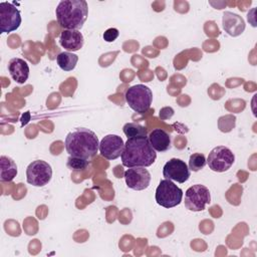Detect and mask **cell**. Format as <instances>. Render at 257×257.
Here are the masks:
<instances>
[{
  "label": "cell",
  "mask_w": 257,
  "mask_h": 257,
  "mask_svg": "<svg viewBox=\"0 0 257 257\" xmlns=\"http://www.w3.org/2000/svg\"><path fill=\"white\" fill-rule=\"evenodd\" d=\"M84 43L83 35L79 30L64 29L59 36V44L69 51H77L82 48Z\"/></svg>",
  "instance_id": "14"
},
{
  "label": "cell",
  "mask_w": 257,
  "mask_h": 257,
  "mask_svg": "<svg viewBox=\"0 0 257 257\" xmlns=\"http://www.w3.org/2000/svg\"><path fill=\"white\" fill-rule=\"evenodd\" d=\"M190 169L187 164L177 158L169 160L163 168V176L165 179L178 182L180 184L185 183L190 178Z\"/></svg>",
  "instance_id": "10"
},
{
  "label": "cell",
  "mask_w": 257,
  "mask_h": 257,
  "mask_svg": "<svg viewBox=\"0 0 257 257\" xmlns=\"http://www.w3.org/2000/svg\"><path fill=\"white\" fill-rule=\"evenodd\" d=\"M122 131L127 139L147 137V128L137 122H126L123 125Z\"/></svg>",
  "instance_id": "19"
},
{
  "label": "cell",
  "mask_w": 257,
  "mask_h": 257,
  "mask_svg": "<svg viewBox=\"0 0 257 257\" xmlns=\"http://www.w3.org/2000/svg\"><path fill=\"white\" fill-rule=\"evenodd\" d=\"M58 24L67 30H79L88 16V5L84 0H62L55 9Z\"/></svg>",
  "instance_id": "3"
},
{
  "label": "cell",
  "mask_w": 257,
  "mask_h": 257,
  "mask_svg": "<svg viewBox=\"0 0 257 257\" xmlns=\"http://www.w3.org/2000/svg\"><path fill=\"white\" fill-rule=\"evenodd\" d=\"M155 199L158 205L164 208H174L181 204L183 191L171 180H162L156 189Z\"/></svg>",
  "instance_id": "5"
},
{
  "label": "cell",
  "mask_w": 257,
  "mask_h": 257,
  "mask_svg": "<svg viewBox=\"0 0 257 257\" xmlns=\"http://www.w3.org/2000/svg\"><path fill=\"white\" fill-rule=\"evenodd\" d=\"M124 149L122 139L117 135H107L99 142V153L106 160H115L121 156Z\"/></svg>",
  "instance_id": "12"
},
{
  "label": "cell",
  "mask_w": 257,
  "mask_h": 257,
  "mask_svg": "<svg viewBox=\"0 0 257 257\" xmlns=\"http://www.w3.org/2000/svg\"><path fill=\"white\" fill-rule=\"evenodd\" d=\"M235 162V156L232 151L225 146H218L214 148L207 158L209 169L213 172L223 173L228 171Z\"/></svg>",
  "instance_id": "7"
},
{
  "label": "cell",
  "mask_w": 257,
  "mask_h": 257,
  "mask_svg": "<svg viewBox=\"0 0 257 257\" xmlns=\"http://www.w3.org/2000/svg\"><path fill=\"white\" fill-rule=\"evenodd\" d=\"M8 71L13 80L19 84L26 82L29 76V66L28 63L22 58H12L8 62Z\"/></svg>",
  "instance_id": "15"
},
{
  "label": "cell",
  "mask_w": 257,
  "mask_h": 257,
  "mask_svg": "<svg viewBox=\"0 0 257 257\" xmlns=\"http://www.w3.org/2000/svg\"><path fill=\"white\" fill-rule=\"evenodd\" d=\"M78 61V56L72 52L64 51L57 55L56 62L58 66L64 71H71L75 68Z\"/></svg>",
  "instance_id": "18"
},
{
  "label": "cell",
  "mask_w": 257,
  "mask_h": 257,
  "mask_svg": "<svg viewBox=\"0 0 257 257\" xmlns=\"http://www.w3.org/2000/svg\"><path fill=\"white\" fill-rule=\"evenodd\" d=\"M51 177V166L42 160L33 161L26 169V181L34 187H43L47 185L50 182Z\"/></svg>",
  "instance_id": "8"
},
{
  "label": "cell",
  "mask_w": 257,
  "mask_h": 257,
  "mask_svg": "<svg viewBox=\"0 0 257 257\" xmlns=\"http://www.w3.org/2000/svg\"><path fill=\"white\" fill-rule=\"evenodd\" d=\"M126 186L135 191L147 189L151 183V174L144 167L128 168L123 174Z\"/></svg>",
  "instance_id": "11"
},
{
  "label": "cell",
  "mask_w": 257,
  "mask_h": 257,
  "mask_svg": "<svg viewBox=\"0 0 257 257\" xmlns=\"http://www.w3.org/2000/svg\"><path fill=\"white\" fill-rule=\"evenodd\" d=\"M119 35V31L116 29V28H108L106 29L104 32H103V39L106 41V42H112L114 41Z\"/></svg>",
  "instance_id": "22"
},
{
  "label": "cell",
  "mask_w": 257,
  "mask_h": 257,
  "mask_svg": "<svg viewBox=\"0 0 257 257\" xmlns=\"http://www.w3.org/2000/svg\"><path fill=\"white\" fill-rule=\"evenodd\" d=\"M20 11L10 2H0V31L10 33L19 28L21 24Z\"/></svg>",
  "instance_id": "9"
},
{
  "label": "cell",
  "mask_w": 257,
  "mask_h": 257,
  "mask_svg": "<svg viewBox=\"0 0 257 257\" xmlns=\"http://www.w3.org/2000/svg\"><path fill=\"white\" fill-rule=\"evenodd\" d=\"M207 164L205 156L201 153H195L190 156L189 159V169L193 172H198L202 170Z\"/></svg>",
  "instance_id": "20"
},
{
  "label": "cell",
  "mask_w": 257,
  "mask_h": 257,
  "mask_svg": "<svg viewBox=\"0 0 257 257\" xmlns=\"http://www.w3.org/2000/svg\"><path fill=\"white\" fill-rule=\"evenodd\" d=\"M148 139L151 146L156 152L163 153L168 151L171 147V137L167 132L162 128L153 130L150 133Z\"/></svg>",
  "instance_id": "16"
},
{
  "label": "cell",
  "mask_w": 257,
  "mask_h": 257,
  "mask_svg": "<svg viewBox=\"0 0 257 257\" xmlns=\"http://www.w3.org/2000/svg\"><path fill=\"white\" fill-rule=\"evenodd\" d=\"M66 165H67V168L70 169L71 171L80 172V171H83V170H85L87 168L88 161L85 160V159L69 156V158L67 159Z\"/></svg>",
  "instance_id": "21"
},
{
  "label": "cell",
  "mask_w": 257,
  "mask_h": 257,
  "mask_svg": "<svg viewBox=\"0 0 257 257\" xmlns=\"http://www.w3.org/2000/svg\"><path fill=\"white\" fill-rule=\"evenodd\" d=\"M64 146L69 156L89 161L96 156L99 142L97 136L91 130L77 127L67 134Z\"/></svg>",
  "instance_id": "1"
},
{
  "label": "cell",
  "mask_w": 257,
  "mask_h": 257,
  "mask_svg": "<svg viewBox=\"0 0 257 257\" xmlns=\"http://www.w3.org/2000/svg\"><path fill=\"white\" fill-rule=\"evenodd\" d=\"M121 163L126 168L150 167L156 159L157 153L151 146L148 137L127 139L120 156Z\"/></svg>",
  "instance_id": "2"
},
{
  "label": "cell",
  "mask_w": 257,
  "mask_h": 257,
  "mask_svg": "<svg viewBox=\"0 0 257 257\" xmlns=\"http://www.w3.org/2000/svg\"><path fill=\"white\" fill-rule=\"evenodd\" d=\"M222 26L227 34L237 37L244 32L246 25L241 16L231 11H225L222 16Z\"/></svg>",
  "instance_id": "13"
},
{
  "label": "cell",
  "mask_w": 257,
  "mask_h": 257,
  "mask_svg": "<svg viewBox=\"0 0 257 257\" xmlns=\"http://www.w3.org/2000/svg\"><path fill=\"white\" fill-rule=\"evenodd\" d=\"M0 181L1 182H10L17 175V166L16 163L9 157L2 155L0 157Z\"/></svg>",
  "instance_id": "17"
},
{
  "label": "cell",
  "mask_w": 257,
  "mask_h": 257,
  "mask_svg": "<svg viewBox=\"0 0 257 257\" xmlns=\"http://www.w3.org/2000/svg\"><path fill=\"white\" fill-rule=\"evenodd\" d=\"M128 106L139 113L147 112L153 101V92L150 87L144 84H136L128 87L124 93Z\"/></svg>",
  "instance_id": "4"
},
{
  "label": "cell",
  "mask_w": 257,
  "mask_h": 257,
  "mask_svg": "<svg viewBox=\"0 0 257 257\" xmlns=\"http://www.w3.org/2000/svg\"><path fill=\"white\" fill-rule=\"evenodd\" d=\"M210 203L211 194L209 189L204 185H193L185 193V207L190 211H203Z\"/></svg>",
  "instance_id": "6"
}]
</instances>
